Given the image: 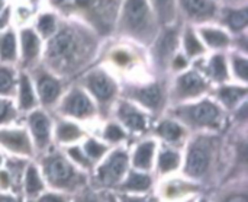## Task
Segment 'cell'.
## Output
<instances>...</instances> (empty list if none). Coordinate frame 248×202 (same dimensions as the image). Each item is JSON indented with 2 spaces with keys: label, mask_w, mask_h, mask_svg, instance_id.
Listing matches in <instances>:
<instances>
[{
  "label": "cell",
  "mask_w": 248,
  "mask_h": 202,
  "mask_svg": "<svg viewBox=\"0 0 248 202\" xmlns=\"http://www.w3.org/2000/svg\"><path fill=\"white\" fill-rule=\"evenodd\" d=\"M106 41L86 23L60 17L57 32L44 42L41 64L62 80L78 77L93 67Z\"/></svg>",
  "instance_id": "cell-1"
},
{
  "label": "cell",
  "mask_w": 248,
  "mask_h": 202,
  "mask_svg": "<svg viewBox=\"0 0 248 202\" xmlns=\"http://www.w3.org/2000/svg\"><path fill=\"white\" fill-rule=\"evenodd\" d=\"M60 17L74 19L94 29L103 39H110L121 0H46Z\"/></svg>",
  "instance_id": "cell-2"
},
{
  "label": "cell",
  "mask_w": 248,
  "mask_h": 202,
  "mask_svg": "<svg viewBox=\"0 0 248 202\" xmlns=\"http://www.w3.org/2000/svg\"><path fill=\"white\" fill-rule=\"evenodd\" d=\"M158 31L160 25L147 0H121L113 39L126 41L147 50Z\"/></svg>",
  "instance_id": "cell-3"
},
{
  "label": "cell",
  "mask_w": 248,
  "mask_h": 202,
  "mask_svg": "<svg viewBox=\"0 0 248 202\" xmlns=\"http://www.w3.org/2000/svg\"><path fill=\"white\" fill-rule=\"evenodd\" d=\"M169 114L170 118L180 122L185 128L198 133H218L227 119V111L214 99L205 96L192 102L173 105Z\"/></svg>",
  "instance_id": "cell-4"
},
{
  "label": "cell",
  "mask_w": 248,
  "mask_h": 202,
  "mask_svg": "<svg viewBox=\"0 0 248 202\" xmlns=\"http://www.w3.org/2000/svg\"><path fill=\"white\" fill-rule=\"evenodd\" d=\"M87 95L96 103L97 112L103 117L108 115L110 108L118 101L119 84L113 79V76L106 71L103 67H90L80 76L78 83Z\"/></svg>",
  "instance_id": "cell-5"
},
{
  "label": "cell",
  "mask_w": 248,
  "mask_h": 202,
  "mask_svg": "<svg viewBox=\"0 0 248 202\" xmlns=\"http://www.w3.org/2000/svg\"><path fill=\"white\" fill-rule=\"evenodd\" d=\"M219 138L215 133H198L187 146L185 173L190 178H202L211 169Z\"/></svg>",
  "instance_id": "cell-6"
},
{
  "label": "cell",
  "mask_w": 248,
  "mask_h": 202,
  "mask_svg": "<svg viewBox=\"0 0 248 202\" xmlns=\"http://www.w3.org/2000/svg\"><path fill=\"white\" fill-rule=\"evenodd\" d=\"M122 98L138 105L145 112L157 115L169 103V87L161 80L148 83H126L122 87Z\"/></svg>",
  "instance_id": "cell-7"
},
{
  "label": "cell",
  "mask_w": 248,
  "mask_h": 202,
  "mask_svg": "<svg viewBox=\"0 0 248 202\" xmlns=\"http://www.w3.org/2000/svg\"><path fill=\"white\" fill-rule=\"evenodd\" d=\"M211 90L209 80L196 68H187L177 73L169 89V103L180 105L203 98Z\"/></svg>",
  "instance_id": "cell-8"
},
{
  "label": "cell",
  "mask_w": 248,
  "mask_h": 202,
  "mask_svg": "<svg viewBox=\"0 0 248 202\" xmlns=\"http://www.w3.org/2000/svg\"><path fill=\"white\" fill-rule=\"evenodd\" d=\"M182 25H183V22H179L171 26L160 28L157 36L154 38L151 45L147 48L151 63H153L154 68H157L158 71L169 70L171 58L180 51Z\"/></svg>",
  "instance_id": "cell-9"
},
{
  "label": "cell",
  "mask_w": 248,
  "mask_h": 202,
  "mask_svg": "<svg viewBox=\"0 0 248 202\" xmlns=\"http://www.w3.org/2000/svg\"><path fill=\"white\" fill-rule=\"evenodd\" d=\"M31 80L35 87V93L38 98V103L44 108H52L57 106L58 101L64 95V84L62 79L51 73L48 68H45L41 63L28 70Z\"/></svg>",
  "instance_id": "cell-10"
},
{
  "label": "cell",
  "mask_w": 248,
  "mask_h": 202,
  "mask_svg": "<svg viewBox=\"0 0 248 202\" xmlns=\"http://www.w3.org/2000/svg\"><path fill=\"white\" fill-rule=\"evenodd\" d=\"M57 112L70 119H92L96 117L97 108L87 92L80 86H71L57 103Z\"/></svg>",
  "instance_id": "cell-11"
},
{
  "label": "cell",
  "mask_w": 248,
  "mask_h": 202,
  "mask_svg": "<svg viewBox=\"0 0 248 202\" xmlns=\"http://www.w3.org/2000/svg\"><path fill=\"white\" fill-rule=\"evenodd\" d=\"M182 22L201 26L215 23L219 3L217 0H176Z\"/></svg>",
  "instance_id": "cell-12"
},
{
  "label": "cell",
  "mask_w": 248,
  "mask_h": 202,
  "mask_svg": "<svg viewBox=\"0 0 248 202\" xmlns=\"http://www.w3.org/2000/svg\"><path fill=\"white\" fill-rule=\"evenodd\" d=\"M44 173L46 181L60 189L73 188L78 181L74 166L58 153H51L44 159Z\"/></svg>",
  "instance_id": "cell-13"
},
{
  "label": "cell",
  "mask_w": 248,
  "mask_h": 202,
  "mask_svg": "<svg viewBox=\"0 0 248 202\" xmlns=\"http://www.w3.org/2000/svg\"><path fill=\"white\" fill-rule=\"evenodd\" d=\"M17 47H19L17 63L20 64V70L28 71L41 63L44 41L35 32L32 25L17 29Z\"/></svg>",
  "instance_id": "cell-14"
},
{
  "label": "cell",
  "mask_w": 248,
  "mask_h": 202,
  "mask_svg": "<svg viewBox=\"0 0 248 202\" xmlns=\"http://www.w3.org/2000/svg\"><path fill=\"white\" fill-rule=\"evenodd\" d=\"M115 117L118 119V124L125 131L142 134L148 130V114L125 98H121L115 102Z\"/></svg>",
  "instance_id": "cell-15"
},
{
  "label": "cell",
  "mask_w": 248,
  "mask_h": 202,
  "mask_svg": "<svg viewBox=\"0 0 248 202\" xmlns=\"http://www.w3.org/2000/svg\"><path fill=\"white\" fill-rule=\"evenodd\" d=\"M28 133L33 147L44 152L49 149L52 140V121L44 109L28 112Z\"/></svg>",
  "instance_id": "cell-16"
},
{
  "label": "cell",
  "mask_w": 248,
  "mask_h": 202,
  "mask_svg": "<svg viewBox=\"0 0 248 202\" xmlns=\"http://www.w3.org/2000/svg\"><path fill=\"white\" fill-rule=\"evenodd\" d=\"M128 163L129 157L124 149L113 150L97 169V181L105 186L119 184L128 169Z\"/></svg>",
  "instance_id": "cell-17"
},
{
  "label": "cell",
  "mask_w": 248,
  "mask_h": 202,
  "mask_svg": "<svg viewBox=\"0 0 248 202\" xmlns=\"http://www.w3.org/2000/svg\"><path fill=\"white\" fill-rule=\"evenodd\" d=\"M215 25L224 28L231 36L247 34L248 4L247 6H224L219 4Z\"/></svg>",
  "instance_id": "cell-18"
},
{
  "label": "cell",
  "mask_w": 248,
  "mask_h": 202,
  "mask_svg": "<svg viewBox=\"0 0 248 202\" xmlns=\"http://www.w3.org/2000/svg\"><path fill=\"white\" fill-rule=\"evenodd\" d=\"M196 63V70L202 73L209 83H228L230 82V68H228V58L225 52H214L209 58L203 60L202 57L195 60Z\"/></svg>",
  "instance_id": "cell-19"
},
{
  "label": "cell",
  "mask_w": 248,
  "mask_h": 202,
  "mask_svg": "<svg viewBox=\"0 0 248 202\" xmlns=\"http://www.w3.org/2000/svg\"><path fill=\"white\" fill-rule=\"evenodd\" d=\"M0 147L17 154V156H32L33 144L25 128H4L0 127Z\"/></svg>",
  "instance_id": "cell-20"
},
{
  "label": "cell",
  "mask_w": 248,
  "mask_h": 202,
  "mask_svg": "<svg viewBox=\"0 0 248 202\" xmlns=\"http://www.w3.org/2000/svg\"><path fill=\"white\" fill-rule=\"evenodd\" d=\"M196 31L206 50L214 52H225L231 48L232 36L224 28L215 23H208L196 26Z\"/></svg>",
  "instance_id": "cell-21"
},
{
  "label": "cell",
  "mask_w": 248,
  "mask_h": 202,
  "mask_svg": "<svg viewBox=\"0 0 248 202\" xmlns=\"http://www.w3.org/2000/svg\"><path fill=\"white\" fill-rule=\"evenodd\" d=\"M247 84H231V83H222L218 84L215 89V102L224 109V111H235L240 105L247 102Z\"/></svg>",
  "instance_id": "cell-22"
},
{
  "label": "cell",
  "mask_w": 248,
  "mask_h": 202,
  "mask_svg": "<svg viewBox=\"0 0 248 202\" xmlns=\"http://www.w3.org/2000/svg\"><path fill=\"white\" fill-rule=\"evenodd\" d=\"M180 48L189 61H195V60L203 57L205 52L208 51L205 48L202 39L198 35L196 26L185 23V22H183L182 31H180Z\"/></svg>",
  "instance_id": "cell-23"
},
{
  "label": "cell",
  "mask_w": 248,
  "mask_h": 202,
  "mask_svg": "<svg viewBox=\"0 0 248 202\" xmlns=\"http://www.w3.org/2000/svg\"><path fill=\"white\" fill-rule=\"evenodd\" d=\"M16 95H17V111L19 112H31L38 108V98L35 93L33 83L31 80V76L28 71L20 70L17 76V87H16Z\"/></svg>",
  "instance_id": "cell-24"
},
{
  "label": "cell",
  "mask_w": 248,
  "mask_h": 202,
  "mask_svg": "<svg viewBox=\"0 0 248 202\" xmlns=\"http://www.w3.org/2000/svg\"><path fill=\"white\" fill-rule=\"evenodd\" d=\"M147 1L151 6L154 15L157 17L160 28L171 26V25L182 22L176 0H147Z\"/></svg>",
  "instance_id": "cell-25"
},
{
  "label": "cell",
  "mask_w": 248,
  "mask_h": 202,
  "mask_svg": "<svg viewBox=\"0 0 248 202\" xmlns=\"http://www.w3.org/2000/svg\"><path fill=\"white\" fill-rule=\"evenodd\" d=\"M19 58L17 31L12 25L0 32V63L15 66Z\"/></svg>",
  "instance_id": "cell-26"
},
{
  "label": "cell",
  "mask_w": 248,
  "mask_h": 202,
  "mask_svg": "<svg viewBox=\"0 0 248 202\" xmlns=\"http://www.w3.org/2000/svg\"><path fill=\"white\" fill-rule=\"evenodd\" d=\"M58 25H60V16L55 12H52L51 9H48V10L36 12L32 28L41 36V39L45 42L57 32Z\"/></svg>",
  "instance_id": "cell-27"
},
{
  "label": "cell",
  "mask_w": 248,
  "mask_h": 202,
  "mask_svg": "<svg viewBox=\"0 0 248 202\" xmlns=\"http://www.w3.org/2000/svg\"><path fill=\"white\" fill-rule=\"evenodd\" d=\"M155 135L166 143L177 144L186 137V128L173 118L161 119L155 127Z\"/></svg>",
  "instance_id": "cell-28"
},
{
  "label": "cell",
  "mask_w": 248,
  "mask_h": 202,
  "mask_svg": "<svg viewBox=\"0 0 248 202\" xmlns=\"http://www.w3.org/2000/svg\"><path fill=\"white\" fill-rule=\"evenodd\" d=\"M55 140L60 144H74L84 137V131L74 121L60 119L55 125Z\"/></svg>",
  "instance_id": "cell-29"
},
{
  "label": "cell",
  "mask_w": 248,
  "mask_h": 202,
  "mask_svg": "<svg viewBox=\"0 0 248 202\" xmlns=\"http://www.w3.org/2000/svg\"><path fill=\"white\" fill-rule=\"evenodd\" d=\"M228 58V68H230V74H232V77L241 83V84H247L248 79V58L247 54L237 51V50H231V52L227 55Z\"/></svg>",
  "instance_id": "cell-30"
},
{
  "label": "cell",
  "mask_w": 248,
  "mask_h": 202,
  "mask_svg": "<svg viewBox=\"0 0 248 202\" xmlns=\"http://www.w3.org/2000/svg\"><path fill=\"white\" fill-rule=\"evenodd\" d=\"M155 154V143L153 140H145L140 143L134 152L132 163L138 170H150L154 162Z\"/></svg>",
  "instance_id": "cell-31"
},
{
  "label": "cell",
  "mask_w": 248,
  "mask_h": 202,
  "mask_svg": "<svg viewBox=\"0 0 248 202\" xmlns=\"http://www.w3.org/2000/svg\"><path fill=\"white\" fill-rule=\"evenodd\" d=\"M19 71L15 70V66L0 63V98L12 99L16 96Z\"/></svg>",
  "instance_id": "cell-32"
},
{
  "label": "cell",
  "mask_w": 248,
  "mask_h": 202,
  "mask_svg": "<svg viewBox=\"0 0 248 202\" xmlns=\"http://www.w3.org/2000/svg\"><path fill=\"white\" fill-rule=\"evenodd\" d=\"M180 165V154L179 152L173 150V149H164L160 152L158 154V160H157V166L158 170L161 173H170L174 172Z\"/></svg>",
  "instance_id": "cell-33"
},
{
  "label": "cell",
  "mask_w": 248,
  "mask_h": 202,
  "mask_svg": "<svg viewBox=\"0 0 248 202\" xmlns=\"http://www.w3.org/2000/svg\"><path fill=\"white\" fill-rule=\"evenodd\" d=\"M25 191L29 197H36L44 191V182L39 176L38 169L33 165H29L25 172Z\"/></svg>",
  "instance_id": "cell-34"
},
{
  "label": "cell",
  "mask_w": 248,
  "mask_h": 202,
  "mask_svg": "<svg viewBox=\"0 0 248 202\" xmlns=\"http://www.w3.org/2000/svg\"><path fill=\"white\" fill-rule=\"evenodd\" d=\"M35 15H36V10H33L26 1L17 3L16 6L12 4V20L15 19V22H16V23H13V26L15 25H17V28L28 26L29 25L28 22H31V19Z\"/></svg>",
  "instance_id": "cell-35"
},
{
  "label": "cell",
  "mask_w": 248,
  "mask_h": 202,
  "mask_svg": "<svg viewBox=\"0 0 248 202\" xmlns=\"http://www.w3.org/2000/svg\"><path fill=\"white\" fill-rule=\"evenodd\" d=\"M151 186V179L150 176H147L145 173H138V172H132L128 179L124 182L122 189L129 191V192H142L147 191Z\"/></svg>",
  "instance_id": "cell-36"
},
{
  "label": "cell",
  "mask_w": 248,
  "mask_h": 202,
  "mask_svg": "<svg viewBox=\"0 0 248 202\" xmlns=\"http://www.w3.org/2000/svg\"><path fill=\"white\" fill-rule=\"evenodd\" d=\"M86 157L90 160V162H96V160H100L108 152H109V146L102 143V141H97L96 138H89L86 140L84 146L81 147Z\"/></svg>",
  "instance_id": "cell-37"
},
{
  "label": "cell",
  "mask_w": 248,
  "mask_h": 202,
  "mask_svg": "<svg viewBox=\"0 0 248 202\" xmlns=\"http://www.w3.org/2000/svg\"><path fill=\"white\" fill-rule=\"evenodd\" d=\"M19 115V111L16 105L13 103L12 99L7 98H0V127L10 124L15 121Z\"/></svg>",
  "instance_id": "cell-38"
},
{
  "label": "cell",
  "mask_w": 248,
  "mask_h": 202,
  "mask_svg": "<svg viewBox=\"0 0 248 202\" xmlns=\"http://www.w3.org/2000/svg\"><path fill=\"white\" fill-rule=\"evenodd\" d=\"M103 138L110 144H116L126 138V131L118 122H109L103 130Z\"/></svg>",
  "instance_id": "cell-39"
},
{
  "label": "cell",
  "mask_w": 248,
  "mask_h": 202,
  "mask_svg": "<svg viewBox=\"0 0 248 202\" xmlns=\"http://www.w3.org/2000/svg\"><path fill=\"white\" fill-rule=\"evenodd\" d=\"M67 154H68V157H70L74 163H77V165H80V166H83V168H90V165H92V162L86 157L83 149L78 147V146H71V147H68V149H67Z\"/></svg>",
  "instance_id": "cell-40"
},
{
  "label": "cell",
  "mask_w": 248,
  "mask_h": 202,
  "mask_svg": "<svg viewBox=\"0 0 248 202\" xmlns=\"http://www.w3.org/2000/svg\"><path fill=\"white\" fill-rule=\"evenodd\" d=\"M189 64H190V61L187 60V57H186L182 51H179V52L171 58L169 68H170L171 71H174V73H182V71H185V70L189 68Z\"/></svg>",
  "instance_id": "cell-41"
},
{
  "label": "cell",
  "mask_w": 248,
  "mask_h": 202,
  "mask_svg": "<svg viewBox=\"0 0 248 202\" xmlns=\"http://www.w3.org/2000/svg\"><path fill=\"white\" fill-rule=\"evenodd\" d=\"M12 26V3H9L1 12H0V32Z\"/></svg>",
  "instance_id": "cell-42"
},
{
  "label": "cell",
  "mask_w": 248,
  "mask_h": 202,
  "mask_svg": "<svg viewBox=\"0 0 248 202\" xmlns=\"http://www.w3.org/2000/svg\"><path fill=\"white\" fill-rule=\"evenodd\" d=\"M0 186L3 189L10 186V176H9V173L6 170H0Z\"/></svg>",
  "instance_id": "cell-43"
},
{
  "label": "cell",
  "mask_w": 248,
  "mask_h": 202,
  "mask_svg": "<svg viewBox=\"0 0 248 202\" xmlns=\"http://www.w3.org/2000/svg\"><path fill=\"white\" fill-rule=\"evenodd\" d=\"M38 202H64V200L55 194H46V195H42Z\"/></svg>",
  "instance_id": "cell-44"
},
{
  "label": "cell",
  "mask_w": 248,
  "mask_h": 202,
  "mask_svg": "<svg viewBox=\"0 0 248 202\" xmlns=\"http://www.w3.org/2000/svg\"><path fill=\"white\" fill-rule=\"evenodd\" d=\"M219 4H224V6H247L248 0H219Z\"/></svg>",
  "instance_id": "cell-45"
},
{
  "label": "cell",
  "mask_w": 248,
  "mask_h": 202,
  "mask_svg": "<svg viewBox=\"0 0 248 202\" xmlns=\"http://www.w3.org/2000/svg\"><path fill=\"white\" fill-rule=\"evenodd\" d=\"M224 202H248L246 195H232L230 198H227Z\"/></svg>",
  "instance_id": "cell-46"
},
{
  "label": "cell",
  "mask_w": 248,
  "mask_h": 202,
  "mask_svg": "<svg viewBox=\"0 0 248 202\" xmlns=\"http://www.w3.org/2000/svg\"><path fill=\"white\" fill-rule=\"evenodd\" d=\"M26 3L33 9V10H36L38 12V9H39V4L42 3V0H26Z\"/></svg>",
  "instance_id": "cell-47"
},
{
  "label": "cell",
  "mask_w": 248,
  "mask_h": 202,
  "mask_svg": "<svg viewBox=\"0 0 248 202\" xmlns=\"http://www.w3.org/2000/svg\"><path fill=\"white\" fill-rule=\"evenodd\" d=\"M0 202H19V201H17V200H15L13 197L1 195V197H0Z\"/></svg>",
  "instance_id": "cell-48"
},
{
  "label": "cell",
  "mask_w": 248,
  "mask_h": 202,
  "mask_svg": "<svg viewBox=\"0 0 248 202\" xmlns=\"http://www.w3.org/2000/svg\"><path fill=\"white\" fill-rule=\"evenodd\" d=\"M124 202H148L147 200H142V198H124Z\"/></svg>",
  "instance_id": "cell-49"
},
{
  "label": "cell",
  "mask_w": 248,
  "mask_h": 202,
  "mask_svg": "<svg viewBox=\"0 0 248 202\" xmlns=\"http://www.w3.org/2000/svg\"><path fill=\"white\" fill-rule=\"evenodd\" d=\"M7 4H9V1H7V0H0V12H1Z\"/></svg>",
  "instance_id": "cell-50"
},
{
  "label": "cell",
  "mask_w": 248,
  "mask_h": 202,
  "mask_svg": "<svg viewBox=\"0 0 248 202\" xmlns=\"http://www.w3.org/2000/svg\"><path fill=\"white\" fill-rule=\"evenodd\" d=\"M9 3H12V1H17V3H22V1H26V0H7Z\"/></svg>",
  "instance_id": "cell-51"
},
{
  "label": "cell",
  "mask_w": 248,
  "mask_h": 202,
  "mask_svg": "<svg viewBox=\"0 0 248 202\" xmlns=\"http://www.w3.org/2000/svg\"><path fill=\"white\" fill-rule=\"evenodd\" d=\"M81 202H96V201H92V200H86V201H81Z\"/></svg>",
  "instance_id": "cell-52"
},
{
  "label": "cell",
  "mask_w": 248,
  "mask_h": 202,
  "mask_svg": "<svg viewBox=\"0 0 248 202\" xmlns=\"http://www.w3.org/2000/svg\"><path fill=\"white\" fill-rule=\"evenodd\" d=\"M1 163H3V157L0 156V165H1Z\"/></svg>",
  "instance_id": "cell-53"
},
{
  "label": "cell",
  "mask_w": 248,
  "mask_h": 202,
  "mask_svg": "<svg viewBox=\"0 0 248 202\" xmlns=\"http://www.w3.org/2000/svg\"><path fill=\"white\" fill-rule=\"evenodd\" d=\"M199 202H208L206 200H202V201H199Z\"/></svg>",
  "instance_id": "cell-54"
},
{
  "label": "cell",
  "mask_w": 248,
  "mask_h": 202,
  "mask_svg": "<svg viewBox=\"0 0 248 202\" xmlns=\"http://www.w3.org/2000/svg\"><path fill=\"white\" fill-rule=\"evenodd\" d=\"M217 1H218V3H219V0H217Z\"/></svg>",
  "instance_id": "cell-55"
}]
</instances>
